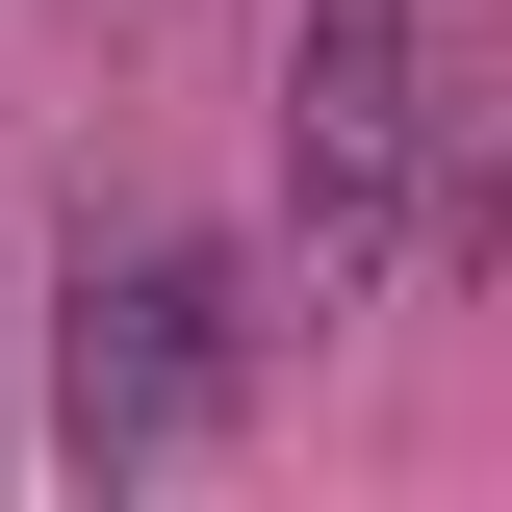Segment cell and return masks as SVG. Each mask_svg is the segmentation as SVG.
<instances>
[{"mask_svg": "<svg viewBox=\"0 0 512 512\" xmlns=\"http://www.w3.org/2000/svg\"><path fill=\"white\" fill-rule=\"evenodd\" d=\"M256 410V282L205 231H77V308H52V461L77 487H180L205 436Z\"/></svg>", "mask_w": 512, "mask_h": 512, "instance_id": "obj_1", "label": "cell"}, {"mask_svg": "<svg viewBox=\"0 0 512 512\" xmlns=\"http://www.w3.org/2000/svg\"><path fill=\"white\" fill-rule=\"evenodd\" d=\"M410 205H436V0H282V231H308V308L410 282Z\"/></svg>", "mask_w": 512, "mask_h": 512, "instance_id": "obj_2", "label": "cell"}]
</instances>
